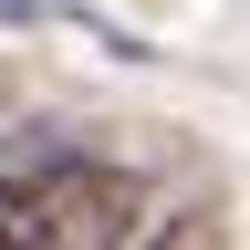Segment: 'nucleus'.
<instances>
[{
  "label": "nucleus",
  "mask_w": 250,
  "mask_h": 250,
  "mask_svg": "<svg viewBox=\"0 0 250 250\" xmlns=\"http://www.w3.org/2000/svg\"><path fill=\"white\" fill-rule=\"evenodd\" d=\"M136 188L104 156H42L31 177H0V240L11 250H125Z\"/></svg>",
  "instance_id": "1"
}]
</instances>
